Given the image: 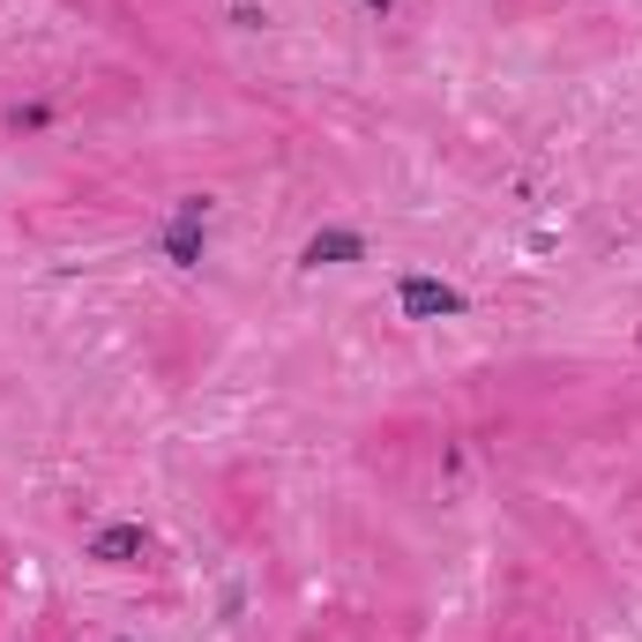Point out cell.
<instances>
[{
	"label": "cell",
	"instance_id": "obj_1",
	"mask_svg": "<svg viewBox=\"0 0 642 642\" xmlns=\"http://www.w3.org/2000/svg\"><path fill=\"white\" fill-rule=\"evenodd\" d=\"M143 552H150V530L143 523H113V530L91 538V560H105V568H135Z\"/></svg>",
	"mask_w": 642,
	"mask_h": 642
},
{
	"label": "cell",
	"instance_id": "obj_2",
	"mask_svg": "<svg viewBox=\"0 0 642 642\" xmlns=\"http://www.w3.org/2000/svg\"><path fill=\"white\" fill-rule=\"evenodd\" d=\"M202 224H210V202L187 194L180 217H172V232H165V254H172V262H194V254H202Z\"/></svg>",
	"mask_w": 642,
	"mask_h": 642
},
{
	"label": "cell",
	"instance_id": "obj_3",
	"mask_svg": "<svg viewBox=\"0 0 642 642\" xmlns=\"http://www.w3.org/2000/svg\"><path fill=\"white\" fill-rule=\"evenodd\" d=\"M403 314H463V292L433 284V276H403Z\"/></svg>",
	"mask_w": 642,
	"mask_h": 642
},
{
	"label": "cell",
	"instance_id": "obj_4",
	"mask_svg": "<svg viewBox=\"0 0 642 642\" xmlns=\"http://www.w3.org/2000/svg\"><path fill=\"white\" fill-rule=\"evenodd\" d=\"M367 254V240L359 232H322V240H306V262L322 270V262H359Z\"/></svg>",
	"mask_w": 642,
	"mask_h": 642
},
{
	"label": "cell",
	"instance_id": "obj_5",
	"mask_svg": "<svg viewBox=\"0 0 642 642\" xmlns=\"http://www.w3.org/2000/svg\"><path fill=\"white\" fill-rule=\"evenodd\" d=\"M367 8H373V15H389V8H397V0H367Z\"/></svg>",
	"mask_w": 642,
	"mask_h": 642
}]
</instances>
